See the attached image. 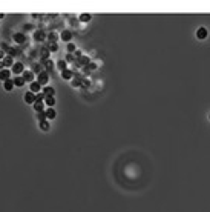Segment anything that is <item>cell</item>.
Segmentation results:
<instances>
[{
	"mask_svg": "<svg viewBox=\"0 0 210 212\" xmlns=\"http://www.w3.org/2000/svg\"><path fill=\"white\" fill-rule=\"evenodd\" d=\"M49 82V75L46 71H42V72L38 74V79H37V83L40 86H46V83Z\"/></svg>",
	"mask_w": 210,
	"mask_h": 212,
	"instance_id": "6da1fadb",
	"label": "cell"
},
{
	"mask_svg": "<svg viewBox=\"0 0 210 212\" xmlns=\"http://www.w3.org/2000/svg\"><path fill=\"white\" fill-rule=\"evenodd\" d=\"M12 72L14 74H23L25 72L23 63H14V65H12Z\"/></svg>",
	"mask_w": 210,
	"mask_h": 212,
	"instance_id": "7a4b0ae2",
	"label": "cell"
},
{
	"mask_svg": "<svg viewBox=\"0 0 210 212\" xmlns=\"http://www.w3.org/2000/svg\"><path fill=\"white\" fill-rule=\"evenodd\" d=\"M46 37H48V34L44 33V31H35L34 33V39L37 40V42H43Z\"/></svg>",
	"mask_w": 210,
	"mask_h": 212,
	"instance_id": "3957f363",
	"label": "cell"
},
{
	"mask_svg": "<svg viewBox=\"0 0 210 212\" xmlns=\"http://www.w3.org/2000/svg\"><path fill=\"white\" fill-rule=\"evenodd\" d=\"M22 79L25 80V82H29V85L34 82V72H31V71H25L23 75H22Z\"/></svg>",
	"mask_w": 210,
	"mask_h": 212,
	"instance_id": "277c9868",
	"label": "cell"
},
{
	"mask_svg": "<svg viewBox=\"0 0 210 212\" xmlns=\"http://www.w3.org/2000/svg\"><path fill=\"white\" fill-rule=\"evenodd\" d=\"M44 115H46V119L52 120V119H55L57 112H55L54 108H46V109H44Z\"/></svg>",
	"mask_w": 210,
	"mask_h": 212,
	"instance_id": "5b68a950",
	"label": "cell"
},
{
	"mask_svg": "<svg viewBox=\"0 0 210 212\" xmlns=\"http://www.w3.org/2000/svg\"><path fill=\"white\" fill-rule=\"evenodd\" d=\"M29 91L32 94H38V92H42V86H40L37 82H32L29 85Z\"/></svg>",
	"mask_w": 210,
	"mask_h": 212,
	"instance_id": "8992f818",
	"label": "cell"
},
{
	"mask_svg": "<svg viewBox=\"0 0 210 212\" xmlns=\"http://www.w3.org/2000/svg\"><path fill=\"white\" fill-rule=\"evenodd\" d=\"M25 102L29 103V105H34V103H35V94H32L31 91H28V92L25 94Z\"/></svg>",
	"mask_w": 210,
	"mask_h": 212,
	"instance_id": "52a82bcc",
	"label": "cell"
},
{
	"mask_svg": "<svg viewBox=\"0 0 210 212\" xmlns=\"http://www.w3.org/2000/svg\"><path fill=\"white\" fill-rule=\"evenodd\" d=\"M42 92L44 94V97H54L55 89H54V88H51V86H44V88L42 89Z\"/></svg>",
	"mask_w": 210,
	"mask_h": 212,
	"instance_id": "ba28073f",
	"label": "cell"
},
{
	"mask_svg": "<svg viewBox=\"0 0 210 212\" xmlns=\"http://www.w3.org/2000/svg\"><path fill=\"white\" fill-rule=\"evenodd\" d=\"M14 40H15V42L17 43H25L26 42V35H25V33H15L14 34Z\"/></svg>",
	"mask_w": 210,
	"mask_h": 212,
	"instance_id": "9c48e42d",
	"label": "cell"
},
{
	"mask_svg": "<svg viewBox=\"0 0 210 212\" xmlns=\"http://www.w3.org/2000/svg\"><path fill=\"white\" fill-rule=\"evenodd\" d=\"M9 75H11V71L9 69H2V71H0V80H2V82L9 80Z\"/></svg>",
	"mask_w": 210,
	"mask_h": 212,
	"instance_id": "30bf717a",
	"label": "cell"
},
{
	"mask_svg": "<svg viewBox=\"0 0 210 212\" xmlns=\"http://www.w3.org/2000/svg\"><path fill=\"white\" fill-rule=\"evenodd\" d=\"M60 37H61V40H65V42L69 43L71 39H72V33H71V31H61Z\"/></svg>",
	"mask_w": 210,
	"mask_h": 212,
	"instance_id": "8fae6325",
	"label": "cell"
},
{
	"mask_svg": "<svg viewBox=\"0 0 210 212\" xmlns=\"http://www.w3.org/2000/svg\"><path fill=\"white\" fill-rule=\"evenodd\" d=\"M207 29H205V28H199L198 31H196V37H198L199 40H204L205 37H207Z\"/></svg>",
	"mask_w": 210,
	"mask_h": 212,
	"instance_id": "7c38bea8",
	"label": "cell"
},
{
	"mask_svg": "<svg viewBox=\"0 0 210 212\" xmlns=\"http://www.w3.org/2000/svg\"><path fill=\"white\" fill-rule=\"evenodd\" d=\"M34 111L35 112H43L44 111V103L43 102H35L34 103Z\"/></svg>",
	"mask_w": 210,
	"mask_h": 212,
	"instance_id": "4fadbf2b",
	"label": "cell"
},
{
	"mask_svg": "<svg viewBox=\"0 0 210 212\" xmlns=\"http://www.w3.org/2000/svg\"><path fill=\"white\" fill-rule=\"evenodd\" d=\"M72 75H74V72L71 69H65V71H61V77H63L65 80H71L72 79Z\"/></svg>",
	"mask_w": 210,
	"mask_h": 212,
	"instance_id": "5bb4252c",
	"label": "cell"
},
{
	"mask_svg": "<svg viewBox=\"0 0 210 212\" xmlns=\"http://www.w3.org/2000/svg\"><path fill=\"white\" fill-rule=\"evenodd\" d=\"M44 106H49V108H52L55 105V98L54 97H44Z\"/></svg>",
	"mask_w": 210,
	"mask_h": 212,
	"instance_id": "9a60e30c",
	"label": "cell"
},
{
	"mask_svg": "<svg viewBox=\"0 0 210 212\" xmlns=\"http://www.w3.org/2000/svg\"><path fill=\"white\" fill-rule=\"evenodd\" d=\"M60 35L57 34V33H49L48 34V39H49V42L51 43H57V39H59Z\"/></svg>",
	"mask_w": 210,
	"mask_h": 212,
	"instance_id": "2e32d148",
	"label": "cell"
},
{
	"mask_svg": "<svg viewBox=\"0 0 210 212\" xmlns=\"http://www.w3.org/2000/svg\"><path fill=\"white\" fill-rule=\"evenodd\" d=\"M2 63H3V66H12L14 63H12V57H9V56H5V58L2 60Z\"/></svg>",
	"mask_w": 210,
	"mask_h": 212,
	"instance_id": "e0dca14e",
	"label": "cell"
},
{
	"mask_svg": "<svg viewBox=\"0 0 210 212\" xmlns=\"http://www.w3.org/2000/svg\"><path fill=\"white\" fill-rule=\"evenodd\" d=\"M3 86H5L6 91H12V88H14V82H12V80H6Z\"/></svg>",
	"mask_w": 210,
	"mask_h": 212,
	"instance_id": "ac0fdd59",
	"label": "cell"
},
{
	"mask_svg": "<svg viewBox=\"0 0 210 212\" xmlns=\"http://www.w3.org/2000/svg\"><path fill=\"white\" fill-rule=\"evenodd\" d=\"M12 82H14V86H23V85H25V80L22 77H15Z\"/></svg>",
	"mask_w": 210,
	"mask_h": 212,
	"instance_id": "d6986e66",
	"label": "cell"
},
{
	"mask_svg": "<svg viewBox=\"0 0 210 212\" xmlns=\"http://www.w3.org/2000/svg\"><path fill=\"white\" fill-rule=\"evenodd\" d=\"M57 68L61 69V71L68 69V68H66V60H59V62H57Z\"/></svg>",
	"mask_w": 210,
	"mask_h": 212,
	"instance_id": "ffe728a7",
	"label": "cell"
},
{
	"mask_svg": "<svg viewBox=\"0 0 210 212\" xmlns=\"http://www.w3.org/2000/svg\"><path fill=\"white\" fill-rule=\"evenodd\" d=\"M46 48L49 49V52H55L57 49H59V45H57V43H49Z\"/></svg>",
	"mask_w": 210,
	"mask_h": 212,
	"instance_id": "44dd1931",
	"label": "cell"
},
{
	"mask_svg": "<svg viewBox=\"0 0 210 212\" xmlns=\"http://www.w3.org/2000/svg\"><path fill=\"white\" fill-rule=\"evenodd\" d=\"M37 120H38V123H42V121H46V115H44V111H43V112H37Z\"/></svg>",
	"mask_w": 210,
	"mask_h": 212,
	"instance_id": "7402d4cb",
	"label": "cell"
},
{
	"mask_svg": "<svg viewBox=\"0 0 210 212\" xmlns=\"http://www.w3.org/2000/svg\"><path fill=\"white\" fill-rule=\"evenodd\" d=\"M49 128H51V126H49V121L48 120L40 123V129H42V131H49Z\"/></svg>",
	"mask_w": 210,
	"mask_h": 212,
	"instance_id": "603a6c76",
	"label": "cell"
},
{
	"mask_svg": "<svg viewBox=\"0 0 210 212\" xmlns=\"http://www.w3.org/2000/svg\"><path fill=\"white\" fill-rule=\"evenodd\" d=\"M48 57H49V49L43 48L42 49V58H43V60H48Z\"/></svg>",
	"mask_w": 210,
	"mask_h": 212,
	"instance_id": "cb8c5ba5",
	"label": "cell"
},
{
	"mask_svg": "<svg viewBox=\"0 0 210 212\" xmlns=\"http://www.w3.org/2000/svg\"><path fill=\"white\" fill-rule=\"evenodd\" d=\"M35 102H44V94L43 92L35 94Z\"/></svg>",
	"mask_w": 210,
	"mask_h": 212,
	"instance_id": "d4e9b609",
	"label": "cell"
},
{
	"mask_svg": "<svg viewBox=\"0 0 210 212\" xmlns=\"http://www.w3.org/2000/svg\"><path fill=\"white\" fill-rule=\"evenodd\" d=\"M0 48H2V51H3V52H8V51L11 49L8 43H0Z\"/></svg>",
	"mask_w": 210,
	"mask_h": 212,
	"instance_id": "484cf974",
	"label": "cell"
},
{
	"mask_svg": "<svg viewBox=\"0 0 210 212\" xmlns=\"http://www.w3.org/2000/svg\"><path fill=\"white\" fill-rule=\"evenodd\" d=\"M80 20L81 22H89L91 20V14H81L80 16Z\"/></svg>",
	"mask_w": 210,
	"mask_h": 212,
	"instance_id": "4316f807",
	"label": "cell"
},
{
	"mask_svg": "<svg viewBox=\"0 0 210 212\" xmlns=\"http://www.w3.org/2000/svg\"><path fill=\"white\" fill-rule=\"evenodd\" d=\"M68 52H69V54L75 52V45H74V43H68Z\"/></svg>",
	"mask_w": 210,
	"mask_h": 212,
	"instance_id": "83f0119b",
	"label": "cell"
},
{
	"mask_svg": "<svg viewBox=\"0 0 210 212\" xmlns=\"http://www.w3.org/2000/svg\"><path fill=\"white\" fill-rule=\"evenodd\" d=\"M44 65H46L48 69H52V66H54V62H52V60H44Z\"/></svg>",
	"mask_w": 210,
	"mask_h": 212,
	"instance_id": "f1b7e54d",
	"label": "cell"
},
{
	"mask_svg": "<svg viewBox=\"0 0 210 212\" xmlns=\"http://www.w3.org/2000/svg\"><path fill=\"white\" fill-rule=\"evenodd\" d=\"M80 85H81V80L80 79H74L72 80V86H80Z\"/></svg>",
	"mask_w": 210,
	"mask_h": 212,
	"instance_id": "f546056e",
	"label": "cell"
},
{
	"mask_svg": "<svg viewBox=\"0 0 210 212\" xmlns=\"http://www.w3.org/2000/svg\"><path fill=\"white\" fill-rule=\"evenodd\" d=\"M74 60V56L72 54H68V56H66V62H72Z\"/></svg>",
	"mask_w": 210,
	"mask_h": 212,
	"instance_id": "4dcf8cb0",
	"label": "cell"
},
{
	"mask_svg": "<svg viewBox=\"0 0 210 212\" xmlns=\"http://www.w3.org/2000/svg\"><path fill=\"white\" fill-rule=\"evenodd\" d=\"M3 58H5V52H3V51H2V49H0V62H2V60H3Z\"/></svg>",
	"mask_w": 210,
	"mask_h": 212,
	"instance_id": "1f68e13d",
	"label": "cell"
},
{
	"mask_svg": "<svg viewBox=\"0 0 210 212\" xmlns=\"http://www.w3.org/2000/svg\"><path fill=\"white\" fill-rule=\"evenodd\" d=\"M2 68H3V63H2V62H0V71H2Z\"/></svg>",
	"mask_w": 210,
	"mask_h": 212,
	"instance_id": "d6a6232c",
	"label": "cell"
},
{
	"mask_svg": "<svg viewBox=\"0 0 210 212\" xmlns=\"http://www.w3.org/2000/svg\"><path fill=\"white\" fill-rule=\"evenodd\" d=\"M209 119H210V117H209Z\"/></svg>",
	"mask_w": 210,
	"mask_h": 212,
	"instance_id": "836d02e7",
	"label": "cell"
}]
</instances>
